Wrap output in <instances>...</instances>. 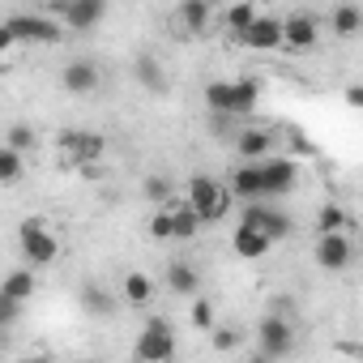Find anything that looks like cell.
Listing matches in <instances>:
<instances>
[{
    "mask_svg": "<svg viewBox=\"0 0 363 363\" xmlns=\"http://www.w3.org/2000/svg\"><path fill=\"white\" fill-rule=\"evenodd\" d=\"M39 5H52V0H39Z\"/></svg>",
    "mask_w": 363,
    "mask_h": 363,
    "instance_id": "obj_38",
    "label": "cell"
},
{
    "mask_svg": "<svg viewBox=\"0 0 363 363\" xmlns=\"http://www.w3.org/2000/svg\"><path fill=\"white\" fill-rule=\"evenodd\" d=\"M235 154H240L244 162H257V158L274 154V133H269L265 124H248V128H240V137H235Z\"/></svg>",
    "mask_w": 363,
    "mask_h": 363,
    "instance_id": "obj_14",
    "label": "cell"
},
{
    "mask_svg": "<svg viewBox=\"0 0 363 363\" xmlns=\"http://www.w3.org/2000/svg\"><path fill=\"white\" fill-rule=\"evenodd\" d=\"M210 22H214V5H210V0H184V5L175 9L179 35H206Z\"/></svg>",
    "mask_w": 363,
    "mask_h": 363,
    "instance_id": "obj_13",
    "label": "cell"
},
{
    "mask_svg": "<svg viewBox=\"0 0 363 363\" xmlns=\"http://www.w3.org/2000/svg\"><path fill=\"white\" fill-rule=\"evenodd\" d=\"M120 295H124V303H133V308H145V303L154 299V278H150V274H124V286H120Z\"/></svg>",
    "mask_w": 363,
    "mask_h": 363,
    "instance_id": "obj_20",
    "label": "cell"
},
{
    "mask_svg": "<svg viewBox=\"0 0 363 363\" xmlns=\"http://www.w3.org/2000/svg\"><path fill=\"white\" fill-rule=\"evenodd\" d=\"M197 231H201V214H197L189 201L171 210V240H193Z\"/></svg>",
    "mask_w": 363,
    "mask_h": 363,
    "instance_id": "obj_21",
    "label": "cell"
},
{
    "mask_svg": "<svg viewBox=\"0 0 363 363\" xmlns=\"http://www.w3.org/2000/svg\"><path fill=\"white\" fill-rule=\"evenodd\" d=\"M133 73H137V82H141L150 94H162V90H167V73H162V65H158L150 52H141V56L133 60Z\"/></svg>",
    "mask_w": 363,
    "mask_h": 363,
    "instance_id": "obj_19",
    "label": "cell"
},
{
    "mask_svg": "<svg viewBox=\"0 0 363 363\" xmlns=\"http://www.w3.org/2000/svg\"><path fill=\"white\" fill-rule=\"evenodd\" d=\"M141 189H145V197H150L154 206H162V201H171V184H167V179H158V175H150V179H145V184H141Z\"/></svg>",
    "mask_w": 363,
    "mask_h": 363,
    "instance_id": "obj_32",
    "label": "cell"
},
{
    "mask_svg": "<svg viewBox=\"0 0 363 363\" xmlns=\"http://www.w3.org/2000/svg\"><path fill=\"white\" fill-rule=\"evenodd\" d=\"M133 354H137L141 363H167V359H175V329H171L162 316L145 320V329H141Z\"/></svg>",
    "mask_w": 363,
    "mask_h": 363,
    "instance_id": "obj_4",
    "label": "cell"
},
{
    "mask_svg": "<svg viewBox=\"0 0 363 363\" xmlns=\"http://www.w3.org/2000/svg\"><path fill=\"white\" fill-rule=\"evenodd\" d=\"M257 175H261V197L269 201V197H282V193L295 189L299 167H295L291 158H274V154H265V158H257Z\"/></svg>",
    "mask_w": 363,
    "mask_h": 363,
    "instance_id": "obj_6",
    "label": "cell"
},
{
    "mask_svg": "<svg viewBox=\"0 0 363 363\" xmlns=\"http://www.w3.org/2000/svg\"><path fill=\"white\" fill-rule=\"evenodd\" d=\"M5 145H13V150L30 154V150H35V128H30V124H13V128H9V137H5Z\"/></svg>",
    "mask_w": 363,
    "mask_h": 363,
    "instance_id": "obj_30",
    "label": "cell"
},
{
    "mask_svg": "<svg viewBox=\"0 0 363 363\" xmlns=\"http://www.w3.org/2000/svg\"><path fill=\"white\" fill-rule=\"evenodd\" d=\"M13 48H18V43H13V35H9V26H5V22H0V56H9Z\"/></svg>",
    "mask_w": 363,
    "mask_h": 363,
    "instance_id": "obj_36",
    "label": "cell"
},
{
    "mask_svg": "<svg viewBox=\"0 0 363 363\" xmlns=\"http://www.w3.org/2000/svg\"><path fill=\"white\" fill-rule=\"evenodd\" d=\"M0 295H9V299L26 303V299L35 295V269H30V265H26V269H13L5 282H0Z\"/></svg>",
    "mask_w": 363,
    "mask_h": 363,
    "instance_id": "obj_23",
    "label": "cell"
},
{
    "mask_svg": "<svg viewBox=\"0 0 363 363\" xmlns=\"http://www.w3.org/2000/svg\"><path fill=\"white\" fill-rule=\"evenodd\" d=\"M82 308H86L90 316H111V312H116V295H107L103 286L86 282V286H82Z\"/></svg>",
    "mask_w": 363,
    "mask_h": 363,
    "instance_id": "obj_26",
    "label": "cell"
},
{
    "mask_svg": "<svg viewBox=\"0 0 363 363\" xmlns=\"http://www.w3.org/2000/svg\"><path fill=\"white\" fill-rule=\"evenodd\" d=\"M252 18H257V5H252V0H235V5L223 13V26H227V35L235 39V35H240V30L252 22Z\"/></svg>",
    "mask_w": 363,
    "mask_h": 363,
    "instance_id": "obj_28",
    "label": "cell"
},
{
    "mask_svg": "<svg viewBox=\"0 0 363 363\" xmlns=\"http://www.w3.org/2000/svg\"><path fill=\"white\" fill-rule=\"evenodd\" d=\"M240 48H252V52H278L282 48V18H269V13H257L240 35H235Z\"/></svg>",
    "mask_w": 363,
    "mask_h": 363,
    "instance_id": "obj_10",
    "label": "cell"
},
{
    "mask_svg": "<svg viewBox=\"0 0 363 363\" xmlns=\"http://www.w3.org/2000/svg\"><path fill=\"white\" fill-rule=\"evenodd\" d=\"M167 286H171L175 295H197V291H201V274L193 269V261H179V257H175V261L167 265Z\"/></svg>",
    "mask_w": 363,
    "mask_h": 363,
    "instance_id": "obj_18",
    "label": "cell"
},
{
    "mask_svg": "<svg viewBox=\"0 0 363 363\" xmlns=\"http://www.w3.org/2000/svg\"><path fill=\"white\" fill-rule=\"evenodd\" d=\"M193 325L197 329H214V303L201 299V295H193Z\"/></svg>",
    "mask_w": 363,
    "mask_h": 363,
    "instance_id": "obj_31",
    "label": "cell"
},
{
    "mask_svg": "<svg viewBox=\"0 0 363 363\" xmlns=\"http://www.w3.org/2000/svg\"><path fill=\"white\" fill-rule=\"evenodd\" d=\"M184 201L201 214V223H218V218H227L235 197L227 193V184H218L214 175H193L189 189H184Z\"/></svg>",
    "mask_w": 363,
    "mask_h": 363,
    "instance_id": "obj_1",
    "label": "cell"
},
{
    "mask_svg": "<svg viewBox=\"0 0 363 363\" xmlns=\"http://www.w3.org/2000/svg\"><path fill=\"white\" fill-rule=\"evenodd\" d=\"M150 235H154V240H171V210H158V214L150 218Z\"/></svg>",
    "mask_w": 363,
    "mask_h": 363,
    "instance_id": "obj_34",
    "label": "cell"
},
{
    "mask_svg": "<svg viewBox=\"0 0 363 363\" xmlns=\"http://www.w3.org/2000/svg\"><path fill=\"white\" fill-rule=\"evenodd\" d=\"M5 26H9L13 43L52 48V43H60V39H65V26H60V22H52V18H39V13H13V18H5Z\"/></svg>",
    "mask_w": 363,
    "mask_h": 363,
    "instance_id": "obj_3",
    "label": "cell"
},
{
    "mask_svg": "<svg viewBox=\"0 0 363 363\" xmlns=\"http://www.w3.org/2000/svg\"><path fill=\"white\" fill-rule=\"evenodd\" d=\"M346 107H363V86H346Z\"/></svg>",
    "mask_w": 363,
    "mask_h": 363,
    "instance_id": "obj_37",
    "label": "cell"
},
{
    "mask_svg": "<svg viewBox=\"0 0 363 363\" xmlns=\"http://www.w3.org/2000/svg\"><path fill=\"white\" fill-rule=\"evenodd\" d=\"M206 103H210V111L235 116V111H231V107H235V82H210V86H206Z\"/></svg>",
    "mask_w": 363,
    "mask_h": 363,
    "instance_id": "obj_27",
    "label": "cell"
},
{
    "mask_svg": "<svg viewBox=\"0 0 363 363\" xmlns=\"http://www.w3.org/2000/svg\"><path fill=\"white\" fill-rule=\"evenodd\" d=\"M257 346H261L265 359L291 354V350H295V325H291L286 316H265V320L257 325Z\"/></svg>",
    "mask_w": 363,
    "mask_h": 363,
    "instance_id": "obj_9",
    "label": "cell"
},
{
    "mask_svg": "<svg viewBox=\"0 0 363 363\" xmlns=\"http://www.w3.org/2000/svg\"><path fill=\"white\" fill-rule=\"evenodd\" d=\"M359 26H363L359 5H337V9L329 13V30H333V35H342V39H354V35H359Z\"/></svg>",
    "mask_w": 363,
    "mask_h": 363,
    "instance_id": "obj_22",
    "label": "cell"
},
{
    "mask_svg": "<svg viewBox=\"0 0 363 363\" xmlns=\"http://www.w3.org/2000/svg\"><path fill=\"white\" fill-rule=\"evenodd\" d=\"M60 82H65L69 94H94L103 86V73H99L94 60H73V65H65V77Z\"/></svg>",
    "mask_w": 363,
    "mask_h": 363,
    "instance_id": "obj_15",
    "label": "cell"
},
{
    "mask_svg": "<svg viewBox=\"0 0 363 363\" xmlns=\"http://www.w3.org/2000/svg\"><path fill=\"white\" fill-rule=\"evenodd\" d=\"M350 227V214L342 210V206H333V201H325L320 210H316V231L325 235V231H346Z\"/></svg>",
    "mask_w": 363,
    "mask_h": 363,
    "instance_id": "obj_29",
    "label": "cell"
},
{
    "mask_svg": "<svg viewBox=\"0 0 363 363\" xmlns=\"http://www.w3.org/2000/svg\"><path fill=\"white\" fill-rule=\"evenodd\" d=\"M26 175V154L13 145H0V184H18Z\"/></svg>",
    "mask_w": 363,
    "mask_h": 363,
    "instance_id": "obj_24",
    "label": "cell"
},
{
    "mask_svg": "<svg viewBox=\"0 0 363 363\" xmlns=\"http://www.w3.org/2000/svg\"><path fill=\"white\" fill-rule=\"evenodd\" d=\"M227 193H231V197H240V201H257V197H261V175H257V162H240V167L231 171Z\"/></svg>",
    "mask_w": 363,
    "mask_h": 363,
    "instance_id": "obj_17",
    "label": "cell"
},
{
    "mask_svg": "<svg viewBox=\"0 0 363 363\" xmlns=\"http://www.w3.org/2000/svg\"><path fill=\"white\" fill-rule=\"evenodd\" d=\"M350 257H354V248H350L346 231H325V235L316 240V265H320V269L337 274V269L350 265Z\"/></svg>",
    "mask_w": 363,
    "mask_h": 363,
    "instance_id": "obj_11",
    "label": "cell"
},
{
    "mask_svg": "<svg viewBox=\"0 0 363 363\" xmlns=\"http://www.w3.org/2000/svg\"><path fill=\"white\" fill-rule=\"evenodd\" d=\"M214 346L218 350H235L240 346V333L235 329H214Z\"/></svg>",
    "mask_w": 363,
    "mask_h": 363,
    "instance_id": "obj_35",
    "label": "cell"
},
{
    "mask_svg": "<svg viewBox=\"0 0 363 363\" xmlns=\"http://www.w3.org/2000/svg\"><path fill=\"white\" fill-rule=\"evenodd\" d=\"M231 248H235V257L240 261H261L269 248H274V240L265 235V231H257V227H235V235H231Z\"/></svg>",
    "mask_w": 363,
    "mask_h": 363,
    "instance_id": "obj_16",
    "label": "cell"
},
{
    "mask_svg": "<svg viewBox=\"0 0 363 363\" xmlns=\"http://www.w3.org/2000/svg\"><path fill=\"white\" fill-rule=\"evenodd\" d=\"M257 103H261V82H252V77H244V82H235V120H244V116H252L257 111Z\"/></svg>",
    "mask_w": 363,
    "mask_h": 363,
    "instance_id": "obj_25",
    "label": "cell"
},
{
    "mask_svg": "<svg viewBox=\"0 0 363 363\" xmlns=\"http://www.w3.org/2000/svg\"><path fill=\"white\" fill-rule=\"evenodd\" d=\"M240 223H244V227H257V231H265L269 240H286V235H291V218H286L282 210H274L265 197H257V201H244V214H240Z\"/></svg>",
    "mask_w": 363,
    "mask_h": 363,
    "instance_id": "obj_8",
    "label": "cell"
},
{
    "mask_svg": "<svg viewBox=\"0 0 363 363\" xmlns=\"http://www.w3.org/2000/svg\"><path fill=\"white\" fill-rule=\"evenodd\" d=\"M18 244H22V261L30 269H43V265H52L60 257V240L48 231L43 218H22L18 223Z\"/></svg>",
    "mask_w": 363,
    "mask_h": 363,
    "instance_id": "obj_2",
    "label": "cell"
},
{
    "mask_svg": "<svg viewBox=\"0 0 363 363\" xmlns=\"http://www.w3.org/2000/svg\"><path fill=\"white\" fill-rule=\"evenodd\" d=\"M316 39H320V26H316L312 13H291V18H282V48L308 52V48H316Z\"/></svg>",
    "mask_w": 363,
    "mask_h": 363,
    "instance_id": "obj_12",
    "label": "cell"
},
{
    "mask_svg": "<svg viewBox=\"0 0 363 363\" xmlns=\"http://www.w3.org/2000/svg\"><path fill=\"white\" fill-rule=\"evenodd\" d=\"M60 154H65V162H73V167H90V162H99V158L107 154V141H103L99 133L69 128V133H60Z\"/></svg>",
    "mask_w": 363,
    "mask_h": 363,
    "instance_id": "obj_7",
    "label": "cell"
},
{
    "mask_svg": "<svg viewBox=\"0 0 363 363\" xmlns=\"http://www.w3.org/2000/svg\"><path fill=\"white\" fill-rule=\"evenodd\" d=\"M18 320H22V303L9 299V295H0V329H9V325H18Z\"/></svg>",
    "mask_w": 363,
    "mask_h": 363,
    "instance_id": "obj_33",
    "label": "cell"
},
{
    "mask_svg": "<svg viewBox=\"0 0 363 363\" xmlns=\"http://www.w3.org/2000/svg\"><path fill=\"white\" fill-rule=\"evenodd\" d=\"M56 18H60V26L65 30H94L103 18H107V0H52L48 5Z\"/></svg>",
    "mask_w": 363,
    "mask_h": 363,
    "instance_id": "obj_5",
    "label": "cell"
}]
</instances>
